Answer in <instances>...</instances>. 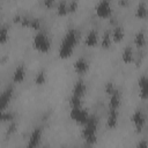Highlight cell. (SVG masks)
Instances as JSON below:
<instances>
[{
  "mask_svg": "<svg viewBox=\"0 0 148 148\" xmlns=\"http://www.w3.org/2000/svg\"><path fill=\"white\" fill-rule=\"evenodd\" d=\"M139 147H147V143L143 141V142H141V143H139Z\"/></svg>",
  "mask_w": 148,
  "mask_h": 148,
  "instance_id": "f1b7e54d",
  "label": "cell"
},
{
  "mask_svg": "<svg viewBox=\"0 0 148 148\" xmlns=\"http://www.w3.org/2000/svg\"><path fill=\"white\" fill-rule=\"evenodd\" d=\"M54 3V0H44V5L47 7V8H51Z\"/></svg>",
  "mask_w": 148,
  "mask_h": 148,
  "instance_id": "83f0119b",
  "label": "cell"
},
{
  "mask_svg": "<svg viewBox=\"0 0 148 148\" xmlns=\"http://www.w3.org/2000/svg\"><path fill=\"white\" fill-rule=\"evenodd\" d=\"M111 43H112V38H111V34L110 32H105L102 37V40H101V45L103 49L108 50L110 46H111Z\"/></svg>",
  "mask_w": 148,
  "mask_h": 148,
  "instance_id": "44dd1931",
  "label": "cell"
},
{
  "mask_svg": "<svg viewBox=\"0 0 148 148\" xmlns=\"http://www.w3.org/2000/svg\"><path fill=\"white\" fill-rule=\"evenodd\" d=\"M24 77H25V68H24V66H22V65L17 66L16 69L14 71V74H13L14 82L20 83V82H22L24 80Z\"/></svg>",
  "mask_w": 148,
  "mask_h": 148,
  "instance_id": "5bb4252c",
  "label": "cell"
},
{
  "mask_svg": "<svg viewBox=\"0 0 148 148\" xmlns=\"http://www.w3.org/2000/svg\"><path fill=\"white\" fill-rule=\"evenodd\" d=\"M134 43L138 47H143L146 45V38H145V34L142 31L136 32V35L134 37Z\"/></svg>",
  "mask_w": 148,
  "mask_h": 148,
  "instance_id": "d6986e66",
  "label": "cell"
},
{
  "mask_svg": "<svg viewBox=\"0 0 148 148\" xmlns=\"http://www.w3.org/2000/svg\"><path fill=\"white\" fill-rule=\"evenodd\" d=\"M28 27H29V28H31V29L38 30V29H40L42 23H40L39 18H31V17H29V23H28Z\"/></svg>",
  "mask_w": 148,
  "mask_h": 148,
  "instance_id": "7402d4cb",
  "label": "cell"
},
{
  "mask_svg": "<svg viewBox=\"0 0 148 148\" xmlns=\"http://www.w3.org/2000/svg\"><path fill=\"white\" fill-rule=\"evenodd\" d=\"M139 92H140V96L142 99H146L147 98V77L146 75H142L140 79H139Z\"/></svg>",
  "mask_w": 148,
  "mask_h": 148,
  "instance_id": "2e32d148",
  "label": "cell"
},
{
  "mask_svg": "<svg viewBox=\"0 0 148 148\" xmlns=\"http://www.w3.org/2000/svg\"><path fill=\"white\" fill-rule=\"evenodd\" d=\"M97 126H98V119L96 117H89L87 123L84 124V130L82 132V135L84 140L88 143H95L96 142V133H97Z\"/></svg>",
  "mask_w": 148,
  "mask_h": 148,
  "instance_id": "7a4b0ae2",
  "label": "cell"
},
{
  "mask_svg": "<svg viewBox=\"0 0 148 148\" xmlns=\"http://www.w3.org/2000/svg\"><path fill=\"white\" fill-rule=\"evenodd\" d=\"M112 14L111 3L109 0H101L96 6V15L99 18H108Z\"/></svg>",
  "mask_w": 148,
  "mask_h": 148,
  "instance_id": "5b68a950",
  "label": "cell"
},
{
  "mask_svg": "<svg viewBox=\"0 0 148 148\" xmlns=\"http://www.w3.org/2000/svg\"><path fill=\"white\" fill-rule=\"evenodd\" d=\"M40 140H42V130L38 127V128H35L30 135V139H29V142H28V147L29 148H35L37 146H39L40 143Z\"/></svg>",
  "mask_w": 148,
  "mask_h": 148,
  "instance_id": "52a82bcc",
  "label": "cell"
},
{
  "mask_svg": "<svg viewBox=\"0 0 148 148\" xmlns=\"http://www.w3.org/2000/svg\"><path fill=\"white\" fill-rule=\"evenodd\" d=\"M77 39H79V34L76 30L74 29H71L67 31V34L65 35L61 44H60V47H59V56L60 58L62 59H67L72 56L74 49H75V45L77 43Z\"/></svg>",
  "mask_w": 148,
  "mask_h": 148,
  "instance_id": "6da1fadb",
  "label": "cell"
},
{
  "mask_svg": "<svg viewBox=\"0 0 148 148\" xmlns=\"http://www.w3.org/2000/svg\"><path fill=\"white\" fill-rule=\"evenodd\" d=\"M13 120V114L7 112L6 110H0V123L2 121H12Z\"/></svg>",
  "mask_w": 148,
  "mask_h": 148,
  "instance_id": "603a6c76",
  "label": "cell"
},
{
  "mask_svg": "<svg viewBox=\"0 0 148 148\" xmlns=\"http://www.w3.org/2000/svg\"><path fill=\"white\" fill-rule=\"evenodd\" d=\"M114 90H116L114 86H113L111 82H109V83L106 84V87H105V91H106V94H108V95H110V94H112Z\"/></svg>",
  "mask_w": 148,
  "mask_h": 148,
  "instance_id": "4316f807",
  "label": "cell"
},
{
  "mask_svg": "<svg viewBox=\"0 0 148 148\" xmlns=\"http://www.w3.org/2000/svg\"><path fill=\"white\" fill-rule=\"evenodd\" d=\"M118 124V110L109 109V114L106 119V125L109 128H114Z\"/></svg>",
  "mask_w": 148,
  "mask_h": 148,
  "instance_id": "8fae6325",
  "label": "cell"
},
{
  "mask_svg": "<svg viewBox=\"0 0 148 148\" xmlns=\"http://www.w3.org/2000/svg\"><path fill=\"white\" fill-rule=\"evenodd\" d=\"M135 15H136L138 18H146V16H147V6H146L145 1H142L138 5L136 10H135Z\"/></svg>",
  "mask_w": 148,
  "mask_h": 148,
  "instance_id": "ac0fdd59",
  "label": "cell"
},
{
  "mask_svg": "<svg viewBox=\"0 0 148 148\" xmlns=\"http://www.w3.org/2000/svg\"><path fill=\"white\" fill-rule=\"evenodd\" d=\"M45 81H46V75H45V73L43 71H40L35 77V83L38 84V86H42V84L45 83Z\"/></svg>",
  "mask_w": 148,
  "mask_h": 148,
  "instance_id": "cb8c5ba5",
  "label": "cell"
},
{
  "mask_svg": "<svg viewBox=\"0 0 148 148\" xmlns=\"http://www.w3.org/2000/svg\"><path fill=\"white\" fill-rule=\"evenodd\" d=\"M125 37V31L121 27H116L113 30H112V34H111V38L114 43H119L124 39Z\"/></svg>",
  "mask_w": 148,
  "mask_h": 148,
  "instance_id": "9a60e30c",
  "label": "cell"
},
{
  "mask_svg": "<svg viewBox=\"0 0 148 148\" xmlns=\"http://www.w3.org/2000/svg\"><path fill=\"white\" fill-rule=\"evenodd\" d=\"M8 39V29L6 27L0 28V44L6 43Z\"/></svg>",
  "mask_w": 148,
  "mask_h": 148,
  "instance_id": "d4e9b609",
  "label": "cell"
},
{
  "mask_svg": "<svg viewBox=\"0 0 148 148\" xmlns=\"http://www.w3.org/2000/svg\"><path fill=\"white\" fill-rule=\"evenodd\" d=\"M34 46L37 51H39L42 53H46L51 49V40L46 34L38 32L34 38Z\"/></svg>",
  "mask_w": 148,
  "mask_h": 148,
  "instance_id": "3957f363",
  "label": "cell"
},
{
  "mask_svg": "<svg viewBox=\"0 0 148 148\" xmlns=\"http://www.w3.org/2000/svg\"><path fill=\"white\" fill-rule=\"evenodd\" d=\"M88 69H89V64H88L87 59L80 58V59H77L75 61V64H74V71L77 74L83 75V74H86L88 72Z\"/></svg>",
  "mask_w": 148,
  "mask_h": 148,
  "instance_id": "ba28073f",
  "label": "cell"
},
{
  "mask_svg": "<svg viewBox=\"0 0 148 148\" xmlns=\"http://www.w3.org/2000/svg\"><path fill=\"white\" fill-rule=\"evenodd\" d=\"M121 59L125 64H131L133 60H134V52H133V49L127 46L125 47L124 52H123V56H121Z\"/></svg>",
  "mask_w": 148,
  "mask_h": 148,
  "instance_id": "e0dca14e",
  "label": "cell"
},
{
  "mask_svg": "<svg viewBox=\"0 0 148 148\" xmlns=\"http://www.w3.org/2000/svg\"><path fill=\"white\" fill-rule=\"evenodd\" d=\"M84 43H86V45L89 46V47L96 46L97 43H98V35H97V31H96V30H90V31L88 32V35L86 36Z\"/></svg>",
  "mask_w": 148,
  "mask_h": 148,
  "instance_id": "4fadbf2b",
  "label": "cell"
},
{
  "mask_svg": "<svg viewBox=\"0 0 148 148\" xmlns=\"http://www.w3.org/2000/svg\"><path fill=\"white\" fill-rule=\"evenodd\" d=\"M120 94L118 90H114L112 94H110V101H109V109L118 110L120 106Z\"/></svg>",
  "mask_w": 148,
  "mask_h": 148,
  "instance_id": "7c38bea8",
  "label": "cell"
},
{
  "mask_svg": "<svg viewBox=\"0 0 148 148\" xmlns=\"http://www.w3.org/2000/svg\"><path fill=\"white\" fill-rule=\"evenodd\" d=\"M86 90H87V87H86L84 82L77 81V82L75 83L74 88H73V94H72V96L75 97V98L82 99V97H83L84 94H86Z\"/></svg>",
  "mask_w": 148,
  "mask_h": 148,
  "instance_id": "30bf717a",
  "label": "cell"
},
{
  "mask_svg": "<svg viewBox=\"0 0 148 148\" xmlns=\"http://www.w3.org/2000/svg\"><path fill=\"white\" fill-rule=\"evenodd\" d=\"M57 13H58V15H60V16L67 15V14L69 13V10H68V2L61 1V2L58 5V7H57Z\"/></svg>",
  "mask_w": 148,
  "mask_h": 148,
  "instance_id": "ffe728a7",
  "label": "cell"
},
{
  "mask_svg": "<svg viewBox=\"0 0 148 148\" xmlns=\"http://www.w3.org/2000/svg\"><path fill=\"white\" fill-rule=\"evenodd\" d=\"M132 123L135 127V130L138 132H141L142 128L145 127V124H146V117H145V113L141 111V110H136L133 116H132Z\"/></svg>",
  "mask_w": 148,
  "mask_h": 148,
  "instance_id": "8992f818",
  "label": "cell"
},
{
  "mask_svg": "<svg viewBox=\"0 0 148 148\" xmlns=\"http://www.w3.org/2000/svg\"><path fill=\"white\" fill-rule=\"evenodd\" d=\"M77 8V0H72L71 2H68V10L71 12H75Z\"/></svg>",
  "mask_w": 148,
  "mask_h": 148,
  "instance_id": "484cf974",
  "label": "cell"
},
{
  "mask_svg": "<svg viewBox=\"0 0 148 148\" xmlns=\"http://www.w3.org/2000/svg\"><path fill=\"white\" fill-rule=\"evenodd\" d=\"M89 113L86 109H83L81 105L80 106H74L71 110V118L79 125H84L87 120L89 119Z\"/></svg>",
  "mask_w": 148,
  "mask_h": 148,
  "instance_id": "277c9868",
  "label": "cell"
},
{
  "mask_svg": "<svg viewBox=\"0 0 148 148\" xmlns=\"http://www.w3.org/2000/svg\"><path fill=\"white\" fill-rule=\"evenodd\" d=\"M13 96V90L12 88H7L1 95H0V110H6L7 106L9 105V102Z\"/></svg>",
  "mask_w": 148,
  "mask_h": 148,
  "instance_id": "9c48e42d",
  "label": "cell"
}]
</instances>
